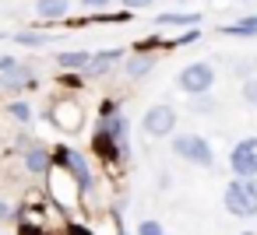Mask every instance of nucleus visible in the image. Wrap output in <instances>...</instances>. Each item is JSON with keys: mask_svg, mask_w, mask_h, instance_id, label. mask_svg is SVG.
I'll return each instance as SVG.
<instances>
[{"mask_svg": "<svg viewBox=\"0 0 257 235\" xmlns=\"http://www.w3.org/2000/svg\"><path fill=\"white\" fill-rule=\"evenodd\" d=\"M222 204L232 218H253L257 214V176H232L222 193Z\"/></svg>", "mask_w": 257, "mask_h": 235, "instance_id": "1", "label": "nucleus"}, {"mask_svg": "<svg viewBox=\"0 0 257 235\" xmlns=\"http://www.w3.org/2000/svg\"><path fill=\"white\" fill-rule=\"evenodd\" d=\"M169 148L187 165H197V168H211L215 165V151H211L208 137H201V134H176Z\"/></svg>", "mask_w": 257, "mask_h": 235, "instance_id": "2", "label": "nucleus"}, {"mask_svg": "<svg viewBox=\"0 0 257 235\" xmlns=\"http://www.w3.org/2000/svg\"><path fill=\"white\" fill-rule=\"evenodd\" d=\"M176 84H180L183 95H204V92L215 88V67L208 60H194L176 74Z\"/></svg>", "mask_w": 257, "mask_h": 235, "instance_id": "3", "label": "nucleus"}, {"mask_svg": "<svg viewBox=\"0 0 257 235\" xmlns=\"http://www.w3.org/2000/svg\"><path fill=\"white\" fill-rule=\"evenodd\" d=\"M99 126L109 134V140H113V148H116L120 162H127V154H131V123H127V116H123V112H116L113 106H106V109H102V123H99Z\"/></svg>", "mask_w": 257, "mask_h": 235, "instance_id": "4", "label": "nucleus"}, {"mask_svg": "<svg viewBox=\"0 0 257 235\" xmlns=\"http://www.w3.org/2000/svg\"><path fill=\"white\" fill-rule=\"evenodd\" d=\"M141 130L148 137H169L176 130V109L159 102V106H148V112L141 116Z\"/></svg>", "mask_w": 257, "mask_h": 235, "instance_id": "5", "label": "nucleus"}, {"mask_svg": "<svg viewBox=\"0 0 257 235\" xmlns=\"http://www.w3.org/2000/svg\"><path fill=\"white\" fill-rule=\"evenodd\" d=\"M53 162H57V165H64V172H71V176H74V182H78V190H81V193H85V190L92 186V176H88V162H85V154H78L74 148L60 144V148L53 151Z\"/></svg>", "mask_w": 257, "mask_h": 235, "instance_id": "6", "label": "nucleus"}, {"mask_svg": "<svg viewBox=\"0 0 257 235\" xmlns=\"http://www.w3.org/2000/svg\"><path fill=\"white\" fill-rule=\"evenodd\" d=\"M229 168L232 176H257V137H243L229 151Z\"/></svg>", "mask_w": 257, "mask_h": 235, "instance_id": "7", "label": "nucleus"}, {"mask_svg": "<svg viewBox=\"0 0 257 235\" xmlns=\"http://www.w3.org/2000/svg\"><path fill=\"white\" fill-rule=\"evenodd\" d=\"M25 165H29V172H36V176H50V172H53V154L46 151V144L25 140Z\"/></svg>", "mask_w": 257, "mask_h": 235, "instance_id": "8", "label": "nucleus"}, {"mask_svg": "<svg viewBox=\"0 0 257 235\" xmlns=\"http://www.w3.org/2000/svg\"><path fill=\"white\" fill-rule=\"evenodd\" d=\"M36 14L43 22H64L71 14V0H36Z\"/></svg>", "mask_w": 257, "mask_h": 235, "instance_id": "9", "label": "nucleus"}, {"mask_svg": "<svg viewBox=\"0 0 257 235\" xmlns=\"http://www.w3.org/2000/svg\"><path fill=\"white\" fill-rule=\"evenodd\" d=\"M116 60H123V53H120V50H99V53H92V56H88L85 70H88L92 78H99V74H106Z\"/></svg>", "mask_w": 257, "mask_h": 235, "instance_id": "10", "label": "nucleus"}, {"mask_svg": "<svg viewBox=\"0 0 257 235\" xmlns=\"http://www.w3.org/2000/svg\"><path fill=\"white\" fill-rule=\"evenodd\" d=\"M155 64H159V60H155L152 53H138V56H131V60L123 64V74H127L131 81H141V78H148V74L155 70Z\"/></svg>", "mask_w": 257, "mask_h": 235, "instance_id": "11", "label": "nucleus"}, {"mask_svg": "<svg viewBox=\"0 0 257 235\" xmlns=\"http://www.w3.org/2000/svg\"><path fill=\"white\" fill-rule=\"evenodd\" d=\"M0 88H4V92H22V88H32V70L18 64L15 70L0 74Z\"/></svg>", "mask_w": 257, "mask_h": 235, "instance_id": "12", "label": "nucleus"}, {"mask_svg": "<svg viewBox=\"0 0 257 235\" xmlns=\"http://www.w3.org/2000/svg\"><path fill=\"white\" fill-rule=\"evenodd\" d=\"M88 50H64V53H57V67L60 70H85V64H88Z\"/></svg>", "mask_w": 257, "mask_h": 235, "instance_id": "13", "label": "nucleus"}, {"mask_svg": "<svg viewBox=\"0 0 257 235\" xmlns=\"http://www.w3.org/2000/svg\"><path fill=\"white\" fill-rule=\"evenodd\" d=\"M222 36H232V39H253V36H257V14H246V18L225 25Z\"/></svg>", "mask_w": 257, "mask_h": 235, "instance_id": "14", "label": "nucleus"}, {"mask_svg": "<svg viewBox=\"0 0 257 235\" xmlns=\"http://www.w3.org/2000/svg\"><path fill=\"white\" fill-rule=\"evenodd\" d=\"M155 22H159V25H166V28H173V25H183V28H197V25H201V14H183V11H166V14H159Z\"/></svg>", "mask_w": 257, "mask_h": 235, "instance_id": "15", "label": "nucleus"}, {"mask_svg": "<svg viewBox=\"0 0 257 235\" xmlns=\"http://www.w3.org/2000/svg\"><path fill=\"white\" fill-rule=\"evenodd\" d=\"M92 148H95V154H102L106 162H120V154H116V148H113V140H109V134L99 126L95 130V137H92Z\"/></svg>", "mask_w": 257, "mask_h": 235, "instance_id": "16", "label": "nucleus"}, {"mask_svg": "<svg viewBox=\"0 0 257 235\" xmlns=\"http://www.w3.org/2000/svg\"><path fill=\"white\" fill-rule=\"evenodd\" d=\"M15 42H18V46H32V50H39V46H50L53 36H46V32H15Z\"/></svg>", "mask_w": 257, "mask_h": 235, "instance_id": "17", "label": "nucleus"}, {"mask_svg": "<svg viewBox=\"0 0 257 235\" xmlns=\"http://www.w3.org/2000/svg\"><path fill=\"white\" fill-rule=\"evenodd\" d=\"M8 116L18 120V123H29V120H32V106H29V102H11V106H8Z\"/></svg>", "mask_w": 257, "mask_h": 235, "instance_id": "18", "label": "nucleus"}, {"mask_svg": "<svg viewBox=\"0 0 257 235\" xmlns=\"http://www.w3.org/2000/svg\"><path fill=\"white\" fill-rule=\"evenodd\" d=\"M239 95H243V102H246V106H253V109H257V78H246V81H243V88H239Z\"/></svg>", "mask_w": 257, "mask_h": 235, "instance_id": "19", "label": "nucleus"}, {"mask_svg": "<svg viewBox=\"0 0 257 235\" xmlns=\"http://www.w3.org/2000/svg\"><path fill=\"white\" fill-rule=\"evenodd\" d=\"M190 98H194V112H211V109H215L211 92H204V95H190Z\"/></svg>", "mask_w": 257, "mask_h": 235, "instance_id": "20", "label": "nucleus"}, {"mask_svg": "<svg viewBox=\"0 0 257 235\" xmlns=\"http://www.w3.org/2000/svg\"><path fill=\"white\" fill-rule=\"evenodd\" d=\"M138 235H166V228H162L155 218H145V221L138 224Z\"/></svg>", "mask_w": 257, "mask_h": 235, "instance_id": "21", "label": "nucleus"}, {"mask_svg": "<svg viewBox=\"0 0 257 235\" xmlns=\"http://www.w3.org/2000/svg\"><path fill=\"white\" fill-rule=\"evenodd\" d=\"M120 4H123L127 11H145L148 4H155V0H120Z\"/></svg>", "mask_w": 257, "mask_h": 235, "instance_id": "22", "label": "nucleus"}, {"mask_svg": "<svg viewBox=\"0 0 257 235\" xmlns=\"http://www.w3.org/2000/svg\"><path fill=\"white\" fill-rule=\"evenodd\" d=\"M81 8H88V11H102V8H109L113 0H78Z\"/></svg>", "mask_w": 257, "mask_h": 235, "instance_id": "23", "label": "nucleus"}, {"mask_svg": "<svg viewBox=\"0 0 257 235\" xmlns=\"http://www.w3.org/2000/svg\"><path fill=\"white\" fill-rule=\"evenodd\" d=\"M15 67H18V56H0V74H8Z\"/></svg>", "mask_w": 257, "mask_h": 235, "instance_id": "24", "label": "nucleus"}, {"mask_svg": "<svg viewBox=\"0 0 257 235\" xmlns=\"http://www.w3.org/2000/svg\"><path fill=\"white\" fill-rule=\"evenodd\" d=\"M194 39H201V32H187V36H180L173 46H187V42H194Z\"/></svg>", "mask_w": 257, "mask_h": 235, "instance_id": "25", "label": "nucleus"}, {"mask_svg": "<svg viewBox=\"0 0 257 235\" xmlns=\"http://www.w3.org/2000/svg\"><path fill=\"white\" fill-rule=\"evenodd\" d=\"M232 70H236V74H243V78H246V74H250V70H253V60H246V64H236V67H232Z\"/></svg>", "mask_w": 257, "mask_h": 235, "instance_id": "26", "label": "nucleus"}, {"mask_svg": "<svg viewBox=\"0 0 257 235\" xmlns=\"http://www.w3.org/2000/svg\"><path fill=\"white\" fill-rule=\"evenodd\" d=\"M11 214H15V207H11V204H4V200H0V221H8Z\"/></svg>", "mask_w": 257, "mask_h": 235, "instance_id": "27", "label": "nucleus"}, {"mask_svg": "<svg viewBox=\"0 0 257 235\" xmlns=\"http://www.w3.org/2000/svg\"><path fill=\"white\" fill-rule=\"evenodd\" d=\"M71 235H92L88 228H81V224H71Z\"/></svg>", "mask_w": 257, "mask_h": 235, "instance_id": "28", "label": "nucleus"}, {"mask_svg": "<svg viewBox=\"0 0 257 235\" xmlns=\"http://www.w3.org/2000/svg\"><path fill=\"white\" fill-rule=\"evenodd\" d=\"M116 235H131V232H127V228H116Z\"/></svg>", "mask_w": 257, "mask_h": 235, "instance_id": "29", "label": "nucleus"}, {"mask_svg": "<svg viewBox=\"0 0 257 235\" xmlns=\"http://www.w3.org/2000/svg\"><path fill=\"white\" fill-rule=\"evenodd\" d=\"M169 4H187V0H169Z\"/></svg>", "mask_w": 257, "mask_h": 235, "instance_id": "30", "label": "nucleus"}, {"mask_svg": "<svg viewBox=\"0 0 257 235\" xmlns=\"http://www.w3.org/2000/svg\"><path fill=\"white\" fill-rule=\"evenodd\" d=\"M232 4H246V0H232Z\"/></svg>", "mask_w": 257, "mask_h": 235, "instance_id": "31", "label": "nucleus"}, {"mask_svg": "<svg viewBox=\"0 0 257 235\" xmlns=\"http://www.w3.org/2000/svg\"><path fill=\"white\" fill-rule=\"evenodd\" d=\"M243 235H253V232H243Z\"/></svg>", "mask_w": 257, "mask_h": 235, "instance_id": "32", "label": "nucleus"}, {"mask_svg": "<svg viewBox=\"0 0 257 235\" xmlns=\"http://www.w3.org/2000/svg\"><path fill=\"white\" fill-rule=\"evenodd\" d=\"M0 39H4V36H0Z\"/></svg>", "mask_w": 257, "mask_h": 235, "instance_id": "33", "label": "nucleus"}]
</instances>
